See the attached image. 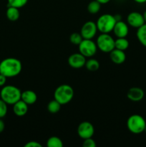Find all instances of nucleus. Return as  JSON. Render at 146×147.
Here are the masks:
<instances>
[{"label": "nucleus", "instance_id": "f257e3e1", "mask_svg": "<svg viewBox=\"0 0 146 147\" xmlns=\"http://www.w3.org/2000/svg\"><path fill=\"white\" fill-rule=\"evenodd\" d=\"M22 70V64L19 60L14 57H8L0 63V73L7 78L17 76Z\"/></svg>", "mask_w": 146, "mask_h": 147}, {"label": "nucleus", "instance_id": "f03ea898", "mask_svg": "<svg viewBox=\"0 0 146 147\" xmlns=\"http://www.w3.org/2000/svg\"><path fill=\"white\" fill-rule=\"evenodd\" d=\"M1 99L8 105H14L21 100V92L17 87L14 86H4L0 92Z\"/></svg>", "mask_w": 146, "mask_h": 147}, {"label": "nucleus", "instance_id": "7ed1b4c3", "mask_svg": "<svg viewBox=\"0 0 146 147\" xmlns=\"http://www.w3.org/2000/svg\"><path fill=\"white\" fill-rule=\"evenodd\" d=\"M74 94V90L72 86L67 84H62L55 89L54 98L62 106L70 103L72 100Z\"/></svg>", "mask_w": 146, "mask_h": 147}, {"label": "nucleus", "instance_id": "20e7f679", "mask_svg": "<svg viewBox=\"0 0 146 147\" xmlns=\"http://www.w3.org/2000/svg\"><path fill=\"white\" fill-rule=\"evenodd\" d=\"M127 127L131 133L140 134L145 130L146 121L140 115L133 114L127 119Z\"/></svg>", "mask_w": 146, "mask_h": 147}, {"label": "nucleus", "instance_id": "39448f33", "mask_svg": "<svg viewBox=\"0 0 146 147\" xmlns=\"http://www.w3.org/2000/svg\"><path fill=\"white\" fill-rule=\"evenodd\" d=\"M116 20L114 15L110 14H104L100 16L97 20V30L101 33H110L113 32Z\"/></svg>", "mask_w": 146, "mask_h": 147}, {"label": "nucleus", "instance_id": "423d86ee", "mask_svg": "<svg viewBox=\"0 0 146 147\" xmlns=\"http://www.w3.org/2000/svg\"><path fill=\"white\" fill-rule=\"evenodd\" d=\"M97 49L105 53H110L115 49V40L109 33H101L96 42Z\"/></svg>", "mask_w": 146, "mask_h": 147}, {"label": "nucleus", "instance_id": "0eeeda50", "mask_svg": "<svg viewBox=\"0 0 146 147\" xmlns=\"http://www.w3.org/2000/svg\"><path fill=\"white\" fill-rule=\"evenodd\" d=\"M78 47L80 53L85 57H93L97 50L96 43L90 39H83Z\"/></svg>", "mask_w": 146, "mask_h": 147}, {"label": "nucleus", "instance_id": "6e6552de", "mask_svg": "<svg viewBox=\"0 0 146 147\" xmlns=\"http://www.w3.org/2000/svg\"><path fill=\"white\" fill-rule=\"evenodd\" d=\"M97 31L98 30L96 23L93 21H87L82 27L80 34L82 36L83 39L92 40V38L95 37Z\"/></svg>", "mask_w": 146, "mask_h": 147}, {"label": "nucleus", "instance_id": "1a4fd4ad", "mask_svg": "<svg viewBox=\"0 0 146 147\" xmlns=\"http://www.w3.org/2000/svg\"><path fill=\"white\" fill-rule=\"evenodd\" d=\"M94 129L93 125L89 121H83L80 123L77 128V134L81 139H86L92 138L94 135Z\"/></svg>", "mask_w": 146, "mask_h": 147}, {"label": "nucleus", "instance_id": "9d476101", "mask_svg": "<svg viewBox=\"0 0 146 147\" xmlns=\"http://www.w3.org/2000/svg\"><path fill=\"white\" fill-rule=\"evenodd\" d=\"M127 22L128 25L133 28H139L145 24L143 14L137 11H132L127 15Z\"/></svg>", "mask_w": 146, "mask_h": 147}, {"label": "nucleus", "instance_id": "9b49d317", "mask_svg": "<svg viewBox=\"0 0 146 147\" xmlns=\"http://www.w3.org/2000/svg\"><path fill=\"white\" fill-rule=\"evenodd\" d=\"M86 63V57L80 53L72 54L68 58V64L72 68L79 69L84 67Z\"/></svg>", "mask_w": 146, "mask_h": 147}, {"label": "nucleus", "instance_id": "f8f14e48", "mask_svg": "<svg viewBox=\"0 0 146 147\" xmlns=\"http://www.w3.org/2000/svg\"><path fill=\"white\" fill-rule=\"evenodd\" d=\"M113 31L117 37H126L129 33L128 24L122 20L117 22Z\"/></svg>", "mask_w": 146, "mask_h": 147}, {"label": "nucleus", "instance_id": "ddd939ff", "mask_svg": "<svg viewBox=\"0 0 146 147\" xmlns=\"http://www.w3.org/2000/svg\"><path fill=\"white\" fill-rule=\"evenodd\" d=\"M127 96L133 102H139L143 99L145 96L144 90L138 87H133L129 89Z\"/></svg>", "mask_w": 146, "mask_h": 147}, {"label": "nucleus", "instance_id": "4468645a", "mask_svg": "<svg viewBox=\"0 0 146 147\" xmlns=\"http://www.w3.org/2000/svg\"><path fill=\"white\" fill-rule=\"evenodd\" d=\"M110 57L113 63L120 65L123 64L125 61L126 55L125 53V51L115 48L110 53Z\"/></svg>", "mask_w": 146, "mask_h": 147}, {"label": "nucleus", "instance_id": "2eb2a0df", "mask_svg": "<svg viewBox=\"0 0 146 147\" xmlns=\"http://www.w3.org/2000/svg\"><path fill=\"white\" fill-rule=\"evenodd\" d=\"M13 112L17 116H24L28 112V104L21 99L13 105Z\"/></svg>", "mask_w": 146, "mask_h": 147}, {"label": "nucleus", "instance_id": "dca6fc26", "mask_svg": "<svg viewBox=\"0 0 146 147\" xmlns=\"http://www.w3.org/2000/svg\"><path fill=\"white\" fill-rule=\"evenodd\" d=\"M21 99L27 104L32 105L37 100V96L33 90H27L21 93Z\"/></svg>", "mask_w": 146, "mask_h": 147}, {"label": "nucleus", "instance_id": "f3484780", "mask_svg": "<svg viewBox=\"0 0 146 147\" xmlns=\"http://www.w3.org/2000/svg\"><path fill=\"white\" fill-rule=\"evenodd\" d=\"M6 14H7V17L9 20L11 22H15L17 21L19 18L20 12L19 8L9 6Z\"/></svg>", "mask_w": 146, "mask_h": 147}, {"label": "nucleus", "instance_id": "a211bd4d", "mask_svg": "<svg viewBox=\"0 0 146 147\" xmlns=\"http://www.w3.org/2000/svg\"><path fill=\"white\" fill-rule=\"evenodd\" d=\"M136 36L140 42V44L143 46L146 47V24L145 23L143 25L137 28V32H136Z\"/></svg>", "mask_w": 146, "mask_h": 147}, {"label": "nucleus", "instance_id": "6ab92c4d", "mask_svg": "<svg viewBox=\"0 0 146 147\" xmlns=\"http://www.w3.org/2000/svg\"><path fill=\"white\" fill-rule=\"evenodd\" d=\"M130 43L126 37H117V40H115V48L118 50L125 51L129 47Z\"/></svg>", "mask_w": 146, "mask_h": 147}, {"label": "nucleus", "instance_id": "aec40b11", "mask_svg": "<svg viewBox=\"0 0 146 147\" xmlns=\"http://www.w3.org/2000/svg\"><path fill=\"white\" fill-rule=\"evenodd\" d=\"M84 66L88 70L92 72L97 71L100 67V63L98 60L94 58H90L88 60H86Z\"/></svg>", "mask_w": 146, "mask_h": 147}, {"label": "nucleus", "instance_id": "412c9836", "mask_svg": "<svg viewBox=\"0 0 146 147\" xmlns=\"http://www.w3.org/2000/svg\"><path fill=\"white\" fill-rule=\"evenodd\" d=\"M61 106L62 104H60L57 100L54 99V100H51L48 103V105H47V110H48L50 113L54 114V113H57L60 111V109H61Z\"/></svg>", "mask_w": 146, "mask_h": 147}, {"label": "nucleus", "instance_id": "4be33fe9", "mask_svg": "<svg viewBox=\"0 0 146 147\" xmlns=\"http://www.w3.org/2000/svg\"><path fill=\"white\" fill-rule=\"evenodd\" d=\"M100 8H101V4L97 0H93L90 1L87 5V11L90 14H97L100 11Z\"/></svg>", "mask_w": 146, "mask_h": 147}, {"label": "nucleus", "instance_id": "5701e85b", "mask_svg": "<svg viewBox=\"0 0 146 147\" xmlns=\"http://www.w3.org/2000/svg\"><path fill=\"white\" fill-rule=\"evenodd\" d=\"M47 146L48 147H62L63 142L60 138L57 136H52L47 140Z\"/></svg>", "mask_w": 146, "mask_h": 147}, {"label": "nucleus", "instance_id": "b1692460", "mask_svg": "<svg viewBox=\"0 0 146 147\" xmlns=\"http://www.w3.org/2000/svg\"><path fill=\"white\" fill-rule=\"evenodd\" d=\"M82 40L83 37L80 33L74 32L72 33L70 37V42H71L72 44L74 45H79L80 44V42L82 41Z\"/></svg>", "mask_w": 146, "mask_h": 147}, {"label": "nucleus", "instance_id": "393cba45", "mask_svg": "<svg viewBox=\"0 0 146 147\" xmlns=\"http://www.w3.org/2000/svg\"><path fill=\"white\" fill-rule=\"evenodd\" d=\"M28 2V0H8V7H17V8H21L24 7Z\"/></svg>", "mask_w": 146, "mask_h": 147}, {"label": "nucleus", "instance_id": "a878e982", "mask_svg": "<svg viewBox=\"0 0 146 147\" xmlns=\"http://www.w3.org/2000/svg\"><path fill=\"white\" fill-rule=\"evenodd\" d=\"M7 103H6L2 99L0 98V119H2L7 115L8 108Z\"/></svg>", "mask_w": 146, "mask_h": 147}, {"label": "nucleus", "instance_id": "bb28decb", "mask_svg": "<svg viewBox=\"0 0 146 147\" xmlns=\"http://www.w3.org/2000/svg\"><path fill=\"white\" fill-rule=\"evenodd\" d=\"M82 146L84 147H95L97 146V144H96V142H94V140L92 137L84 139Z\"/></svg>", "mask_w": 146, "mask_h": 147}, {"label": "nucleus", "instance_id": "cd10ccee", "mask_svg": "<svg viewBox=\"0 0 146 147\" xmlns=\"http://www.w3.org/2000/svg\"><path fill=\"white\" fill-rule=\"evenodd\" d=\"M24 147H42V144L35 141H31L24 145Z\"/></svg>", "mask_w": 146, "mask_h": 147}, {"label": "nucleus", "instance_id": "c85d7f7f", "mask_svg": "<svg viewBox=\"0 0 146 147\" xmlns=\"http://www.w3.org/2000/svg\"><path fill=\"white\" fill-rule=\"evenodd\" d=\"M7 78L5 76L0 73V87H3V86H5L6 82H7Z\"/></svg>", "mask_w": 146, "mask_h": 147}, {"label": "nucleus", "instance_id": "c756f323", "mask_svg": "<svg viewBox=\"0 0 146 147\" xmlns=\"http://www.w3.org/2000/svg\"><path fill=\"white\" fill-rule=\"evenodd\" d=\"M4 128H5V124H4V122L3 121V120H1V119H0V133L4 131Z\"/></svg>", "mask_w": 146, "mask_h": 147}, {"label": "nucleus", "instance_id": "7c9ffc66", "mask_svg": "<svg viewBox=\"0 0 146 147\" xmlns=\"http://www.w3.org/2000/svg\"><path fill=\"white\" fill-rule=\"evenodd\" d=\"M115 17V19L116 22H118V21H121L122 20V16L120 15V14H115V15H114Z\"/></svg>", "mask_w": 146, "mask_h": 147}, {"label": "nucleus", "instance_id": "2f4dec72", "mask_svg": "<svg viewBox=\"0 0 146 147\" xmlns=\"http://www.w3.org/2000/svg\"><path fill=\"white\" fill-rule=\"evenodd\" d=\"M97 1H99V2H100L101 4H107V3H108L110 0H97Z\"/></svg>", "mask_w": 146, "mask_h": 147}, {"label": "nucleus", "instance_id": "473e14b6", "mask_svg": "<svg viewBox=\"0 0 146 147\" xmlns=\"http://www.w3.org/2000/svg\"><path fill=\"white\" fill-rule=\"evenodd\" d=\"M134 1H135L136 3H138V4H144L146 2V0H133Z\"/></svg>", "mask_w": 146, "mask_h": 147}, {"label": "nucleus", "instance_id": "72a5a7b5", "mask_svg": "<svg viewBox=\"0 0 146 147\" xmlns=\"http://www.w3.org/2000/svg\"><path fill=\"white\" fill-rule=\"evenodd\" d=\"M143 17H144V20H145V23L146 24V10L144 11V13H143Z\"/></svg>", "mask_w": 146, "mask_h": 147}]
</instances>
